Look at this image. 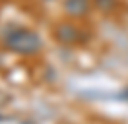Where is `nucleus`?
<instances>
[{"mask_svg":"<svg viewBox=\"0 0 128 124\" xmlns=\"http://www.w3.org/2000/svg\"><path fill=\"white\" fill-rule=\"evenodd\" d=\"M66 10L72 16H80L88 10V0H66Z\"/></svg>","mask_w":128,"mask_h":124,"instance_id":"nucleus-2","label":"nucleus"},{"mask_svg":"<svg viewBox=\"0 0 128 124\" xmlns=\"http://www.w3.org/2000/svg\"><path fill=\"white\" fill-rule=\"evenodd\" d=\"M76 37H78V33H76V29L70 27V25H64V27L58 29V39L64 41V43H72V41H76Z\"/></svg>","mask_w":128,"mask_h":124,"instance_id":"nucleus-3","label":"nucleus"},{"mask_svg":"<svg viewBox=\"0 0 128 124\" xmlns=\"http://www.w3.org/2000/svg\"><path fill=\"white\" fill-rule=\"evenodd\" d=\"M8 46L12 50H16V52L31 54V52H35V50H39L41 39H39V35L33 33V31L20 29V31H14L8 37Z\"/></svg>","mask_w":128,"mask_h":124,"instance_id":"nucleus-1","label":"nucleus"}]
</instances>
